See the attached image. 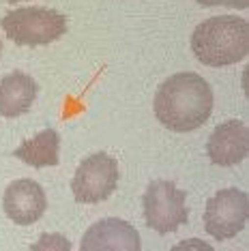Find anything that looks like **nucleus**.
I'll return each instance as SVG.
<instances>
[{"label":"nucleus","mask_w":249,"mask_h":251,"mask_svg":"<svg viewBox=\"0 0 249 251\" xmlns=\"http://www.w3.org/2000/svg\"><path fill=\"white\" fill-rule=\"evenodd\" d=\"M213 105L211 84L191 71L174 73L163 79L152 103L157 121L176 133H189L202 127L213 114Z\"/></svg>","instance_id":"nucleus-1"},{"label":"nucleus","mask_w":249,"mask_h":251,"mask_svg":"<svg viewBox=\"0 0 249 251\" xmlns=\"http://www.w3.org/2000/svg\"><path fill=\"white\" fill-rule=\"evenodd\" d=\"M191 50L206 67H228L249 54V24L241 15H215L191 32Z\"/></svg>","instance_id":"nucleus-2"},{"label":"nucleus","mask_w":249,"mask_h":251,"mask_svg":"<svg viewBox=\"0 0 249 251\" xmlns=\"http://www.w3.org/2000/svg\"><path fill=\"white\" fill-rule=\"evenodd\" d=\"M2 28L15 45H50L67 32V18L50 7L13 9L2 18Z\"/></svg>","instance_id":"nucleus-3"},{"label":"nucleus","mask_w":249,"mask_h":251,"mask_svg":"<svg viewBox=\"0 0 249 251\" xmlns=\"http://www.w3.org/2000/svg\"><path fill=\"white\" fill-rule=\"evenodd\" d=\"M144 219L150 230L170 234L187 224V193L172 180H152L144 191Z\"/></svg>","instance_id":"nucleus-4"},{"label":"nucleus","mask_w":249,"mask_h":251,"mask_svg":"<svg viewBox=\"0 0 249 251\" xmlns=\"http://www.w3.org/2000/svg\"><path fill=\"white\" fill-rule=\"evenodd\" d=\"M118 185V163L110 152H93L77 165L71 182L75 202L99 204L110 200Z\"/></svg>","instance_id":"nucleus-5"},{"label":"nucleus","mask_w":249,"mask_h":251,"mask_svg":"<svg viewBox=\"0 0 249 251\" xmlns=\"http://www.w3.org/2000/svg\"><path fill=\"white\" fill-rule=\"evenodd\" d=\"M249 198L245 191L230 187L222 189L206 202L204 208V230L217 241L234 238L247 226Z\"/></svg>","instance_id":"nucleus-6"},{"label":"nucleus","mask_w":249,"mask_h":251,"mask_svg":"<svg viewBox=\"0 0 249 251\" xmlns=\"http://www.w3.org/2000/svg\"><path fill=\"white\" fill-rule=\"evenodd\" d=\"M2 208L13 224L32 226L41 219L48 208V196L41 182L32 178H18L4 189Z\"/></svg>","instance_id":"nucleus-7"},{"label":"nucleus","mask_w":249,"mask_h":251,"mask_svg":"<svg viewBox=\"0 0 249 251\" xmlns=\"http://www.w3.org/2000/svg\"><path fill=\"white\" fill-rule=\"evenodd\" d=\"M80 251H142V241L129 221L107 217L88 227Z\"/></svg>","instance_id":"nucleus-8"},{"label":"nucleus","mask_w":249,"mask_h":251,"mask_svg":"<svg viewBox=\"0 0 249 251\" xmlns=\"http://www.w3.org/2000/svg\"><path fill=\"white\" fill-rule=\"evenodd\" d=\"M206 152L213 165H230L241 163L249 152V131L243 121H225L213 129L206 142Z\"/></svg>","instance_id":"nucleus-9"},{"label":"nucleus","mask_w":249,"mask_h":251,"mask_svg":"<svg viewBox=\"0 0 249 251\" xmlns=\"http://www.w3.org/2000/svg\"><path fill=\"white\" fill-rule=\"evenodd\" d=\"M39 84L24 71H11L0 77V118H18L32 107Z\"/></svg>","instance_id":"nucleus-10"},{"label":"nucleus","mask_w":249,"mask_h":251,"mask_svg":"<svg viewBox=\"0 0 249 251\" xmlns=\"http://www.w3.org/2000/svg\"><path fill=\"white\" fill-rule=\"evenodd\" d=\"M30 168H54L60 159V135L54 129L39 131L35 138L24 140L13 152Z\"/></svg>","instance_id":"nucleus-11"},{"label":"nucleus","mask_w":249,"mask_h":251,"mask_svg":"<svg viewBox=\"0 0 249 251\" xmlns=\"http://www.w3.org/2000/svg\"><path fill=\"white\" fill-rule=\"evenodd\" d=\"M30 251H71V243L62 234L48 232V234H41V238L32 245Z\"/></svg>","instance_id":"nucleus-12"},{"label":"nucleus","mask_w":249,"mask_h":251,"mask_svg":"<svg viewBox=\"0 0 249 251\" xmlns=\"http://www.w3.org/2000/svg\"><path fill=\"white\" fill-rule=\"evenodd\" d=\"M172 251H215V249L202 238H187V241H180L176 247H172Z\"/></svg>","instance_id":"nucleus-13"},{"label":"nucleus","mask_w":249,"mask_h":251,"mask_svg":"<svg viewBox=\"0 0 249 251\" xmlns=\"http://www.w3.org/2000/svg\"><path fill=\"white\" fill-rule=\"evenodd\" d=\"M249 0H213V7H232V9H245Z\"/></svg>","instance_id":"nucleus-14"},{"label":"nucleus","mask_w":249,"mask_h":251,"mask_svg":"<svg viewBox=\"0 0 249 251\" xmlns=\"http://www.w3.org/2000/svg\"><path fill=\"white\" fill-rule=\"evenodd\" d=\"M196 2H200L202 7H213V0H196Z\"/></svg>","instance_id":"nucleus-15"},{"label":"nucleus","mask_w":249,"mask_h":251,"mask_svg":"<svg viewBox=\"0 0 249 251\" xmlns=\"http://www.w3.org/2000/svg\"><path fill=\"white\" fill-rule=\"evenodd\" d=\"M7 2H22V0H7Z\"/></svg>","instance_id":"nucleus-16"},{"label":"nucleus","mask_w":249,"mask_h":251,"mask_svg":"<svg viewBox=\"0 0 249 251\" xmlns=\"http://www.w3.org/2000/svg\"><path fill=\"white\" fill-rule=\"evenodd\" d=\"M0 54H2V41H0Z\"/></svg>","instance_id":"nucleus-17"}]
</instances>
